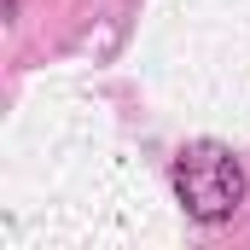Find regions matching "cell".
<instances>
[{"label":"cell","instance_id":"obj_1","mask_svg":"<svg viewBox=\"0 0 250 250\" xmlns=\"http://www.w3.org/2000/svg\"><path fill=\"white\" fill-rule=\"evenodd\" d=\"M175 198L192 221H227L245 204V169L221 140H192L175 157Z\"/></svg>","mask_w":250,"mask_h":250}]
</instances>
